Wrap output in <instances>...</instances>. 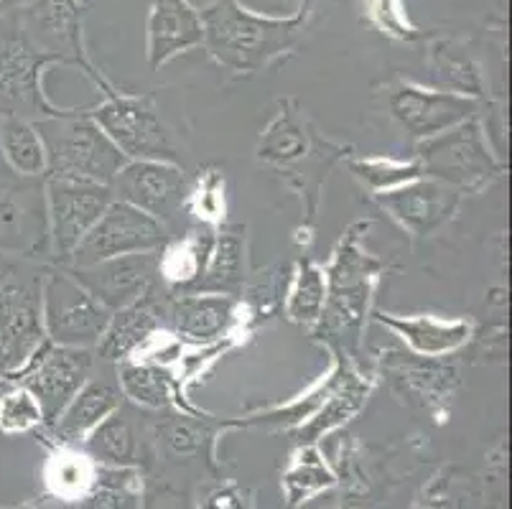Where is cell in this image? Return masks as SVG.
Wrapping results in <instances>:
<instances>
[{"label": "cell", "mask_w": 512, "mask_h": 509, "mask_svg": "<svg viewBox=\"0 0 512 509\" xmlns=\"http://www.w3.org/2000/svg\"><path fill=\"white\" fill-rule=\"evenodd\" d=\"M370 222L352 224L347 235L334 252L332 265L327 273V301L321 308L319 321L314 324V339L327 344L332 354H342L347 359L360 357L362 331H365L367 314L375 283L383 273V263L360 247V232L367 230Z\"/></svg>", "instance_id": "cell-1"}, {"label": "cell", "mask_w": 512, "mask_h": 509, "mask_svg": "<svg viewBox=\"0 0 512 509\" xmlns=\"http://www.w3.org/2000/svg\"><path fill=\"white\" fill-rule=\"evenodd\" d=\"M344 151L347 148L334 146L332 140L324 138L293 100L278 102L276 118L265 128L258 143L260 161L281 171L288 184L309 199V222L316 217L321 186L334 163L347 156Z\"/></svg>", "instance_id": "cell-2"}, {"label": "cell", "mask_w": 512, "mask_h": 509, "mask_svg": "<svg viewBox=\"0 0 512 509\" xmlns=\"http://www.w3.org/2000/svg\"><path fill=\"white\" fill-rule=\"evenodd\" d=\"M304 16L268 18L245 11L235 0H220L202 13L209 54L232 72H260L288 51L301 31Z\"/></svg>", "instance_id": "cell-3"}, {"label": "cell", "mask_w": 512, "mask_h": 509, "mask_svg": "<svg viewBox=\"0 0 512 509\" xmlns=\"http://www.w3.org/2000/svg\"><path fill=\"white\" fill-rule=\"evenodd\" d=\"M46 148V176L49 179L113 184L115 174L128 158L113 146L95 120L77 112H59L36 125Z\"/></svg>", "instance_id": "cell-4"}, {"label": "cell", "mask_w": 512, "mask_h": 509, "mask_svg": "<svg viewBox=\"0 0 512 509\" xmlns=\"http://www.w3.org/2000/svg\"><path fill=\"white\" fill-rule=\"evenodd\" d=\"M416 158L423 176L441 181L459 194H477L505 171V163L492 151L477 115L434 138L418 140Z\"/></svg>", "instance_id": "cell-5"}, {"label": "cell", "mask_w": 512, "mask_h": 509, "mask_svg": "<svg viewBox=\"0 0 512 509\" xmlns=\"http://www.w3.org/2000/svg\"><path fill=\"white\" fill-rule=\"evenodd\" d=\"M41 316L46 339L57 347L95 349L113 311H107L82 283L64 268L44 270Z\"/></svg>", "instance_id": "cell-6"}, {"label": "cell", "mask_w": 512, "mask_h": 509, "mask_svg": "<svg viewBox=\"0 0 512 509\" xmlns=\"http://www.w3.org/2000/svg\"><path fill=\"white\" fill-rule=\"evenodd\" d=\"M44 273H0V377L11 380L46 342L41 316Z\"/></svg>", "instance_id": "cell-7"}, {"label": "cell", "mask_w": 512, "mask_h": 509, "mask_svg": "<svg viewBox=\"0 0 512 509\" xmlns=\"http://www.w3.org/2000/svg\"><path fill=\"white\" fill-rule=\"evenodd\" d=\"M90 118L128 161H179V151L151 97L107 90L105 102L90 112Z\"/></svg>", "instance_id": "cell-8"}, {"label": "cell", "mask_w": 512, "mask_h": 509, "mask_svg": "<svg viewBox=\"0 0 512 509\" xmlns=\"http://www.w3.org/2000/svg\"><path fill=\"white\" fill-rule=\"evenodd\" d=\"M377 364L395 398L428 418L449 420L451 403L459 390V370L454 362L403 349H383Z\"/></svg>", "instance_id": "cell-9"}, {"label": "cell", "mask_w": 512, "mask_h": 509, "mask_svg": "<svg viewBox=\"0 0 512 509\" xmlns=\"http://www.w3.org/2000/svg\"><path fill=\"white\" fill-rule=\"evenodd\" d=\"M169 242L166 227L151 214L113 199L95 227L74 247L69 268H90L102 260L133 255V252H158Z\"/></svg>", "instance_id": "cell-10"}, {"label": "cell", "mask_w": 512, "mask_h": 509, "mask_svg": "<svg viewBox=\"0 0 512 509\" xmlns=\"http://www.w3.org/2000/svg\"><path fill=\"white\" fill-rule=\"evenodd\" d=\"M95 354L92 349L57 347L46 339L21 372L8 382L26 387L39 400L46 426H54L72 398L90 380Z\"/></svg>", "instance_id": "cell-11"}, {"label": "cell", "mask_w": 512, "mask_h": 509, "mask_svg": "<svg viewBox=\"0 0 512 509\" xmlns=\"http://www.w3.org/2000/svg\"><path fill=\"white\" fill-rule=\"evenodd\" d=\"M44 191L49 212V245L59 260H69L74 247L115 199L113 189L90 181L46 179Z\"/></svg>", "instance_id": "cell-12"}, {"label": "cell", "mask_w": 512, "mask_h": 509, "mask_svg": "<svg viewBox=\"0 0 512 509\" xmlns=\"http://www.w3.org/2000/svg\"><path fill=\"white\" fill-rule=\"evenodd\" d=\"M385 105H388L390 118L416 140L434 138V135L474 118L479 110L477 100L441 92L436 87L431 90V87H421L416 82L393 84L385 95Z\"/></svg>", "instance_id": "cell-13"}, {"label": "cell", "mask_w": 512, "mask_h": 509, "mask_svg": "<svg viewBox=\"0 0 512 509\" xmlns=\"http://www.w3.org/2000/svg\"><path fill=\"white\" fill-rule=\"evenodd\" d=\"M110 189L115 199L151 214L161 224L174 219L189 196L184 171L169 161H125Z\"/></svg>", "instance_id": "cell-14"}, {"label": "cell", "mask_w": 512, "mask_h": 509, "mask_svg": "<svg viewBox=\"0 0 512 509\" xmlns=\"http://www.w3.org/2000/svg\"><path fill=\"white\" fill-rule=\"evenodd\" d=\"M49 242V212L46 191L23 179L0 184V252L31 258L46 250Z\"/></svg>", "instance_id": "cell-15"}, {"label": "cell", "mask_w": 512, "mask_h": 509, "mask_svg": "<svg viewBox=\"0 0 512 509\" xmlns=\"http://www.w3.org/2000/svg\"><path fill=\"white\" fill-rule=\"evenodd\" d=\"M375 202L413 237H431L454 219L462 194L441 181L421 176L398 189L375 194Z\"/></svg>", "instance_id": "cell-16"}, {"label": "cell", "mask_w": 512, "mask_h": 509, "mask_svg": "<svg viewBox=\"0 0 512 509\" xmlns=\"http://www.w3.org/2000/svg\"><path fill=\"white\" fill-rule=\"evenodd\" d=\"M161 252V250H158ZM158 252H133L102 260L90 268H64L87 288L107 311H118L138 301L158 283Z\"/></svg>", "instance_id": "cell-17"}, {"label": "cell", "mask_w": 512, "mask_h": 509, "mask_svg": "<svg viewBox=\"0 0 512 509\" xmlns=\"http://www.w3.org/2000/svg\"><path fill=\"white\" fill-rule=\"evenodd\" d=\"M166 303L169 293H158L153 286L138 301L113 311L102 339L97 342V354L107 362L133 359L148 342H153L166 329Z\"/></svg>", "instance_id": "cell-18"}, {"label": "cell", "mask_w": 512, "mask_h": 509, "mask_svg": "<svg viewBox=\"0 0 512 509\" xmlns=\"http://www.w3.org/2000/svg\"><path fill=\"white\" fill-rule=\"evenodd\" d=\"M57 59L62 62L57 54H36L21 36H0V97L34 107L49 118L64 112L41 97V69Z\"/></svg>", "instance_id": "cell-19"}, {"label": "cell", "mask_w": 512, "mask_h": 509, "mask_svg": "<svg viewBox=\"0 0 512 509\" xmlns=\"http://www.w3.org/2000/svg\"><path fill=\"white\" fill-rule=\"evenodd\" d=\"M375 321L406 342L408 352L421 357H449L474 339V324L467 319H436V316H398L375 311Z\"/></svg>", "instance_id": "cell-20"}, {"label": "cell", "mask_w": 512, "mask_h": 509, "mask_svg": "<svg viewBox=\"0 0 512 509\" xmlns=\"http://www.w3.org/2000/svg\"><path fill=\"white\" fill-rule=\"evenodd\" d=\"M334 359H337V367H334V385L332 390H329L327 400L314 410L311 418H306V423H301L299 431L293 433L301 446H311V443L319 441L324 433L344 426L349 418H355V415L360 413L362 405L370 398L372 380H365L362 375H357V372L349 367V359L342 357V354H334Z\"/></svg>", "instance_id": "cell-21"}, {"label": "cell", "mask_w": 512, "mask_h": 509, "mask_svg": "<svg viewBox=\"0 0 512 509\" xmlns=\"http://www.w3.org/2000/svg\"><path fill=\"white\" fill-rule=\"evenodd\" d=\"M237 314V298L222 293H169L166 324L189 342L220 339Z\"/></svg>", "instance_id": "cell-22"}, {"label": "cell", "mask_w": 512, "mask_h": 509, "mask_svg": "<svg viewBox=\"0 0 512 509\" xmlns=\"http://www.w3.org/2000/svg\"><path fill=\"white\" fill-rule=\"evenodd\" d=\"M204 41L202 16L189 0H153L148 21V59L158 69L176 54L197 49Z\"/></svg>", "instance_id": "cell-23"}, {"label": "cell", "mask_w": 512, "mask_h": 509, "mask_svg": "<svg viewBox=\"0 0 512 509\" xmlns=\"http://www.w3.org/2000/svg\"><path fill=\"white\" fill-rule=\"evenodd\" d=\"M120 405H123V392H120L118 385L107 380H87L82 390L72 398V403L59 415L57 423L51 426L54 438L59 443L79 446Z\"/></svg>", "instance_id": "cell-24"}, {"label": "cell", "mask_w": 512, "mask_h": 509, "mask_svg": "<svg viewBox=\"0 0 512 509\" xmlns=\"http://www.w3.org/2000/svg\"><path fill=\"white\" fill-rule=\"evenodd\" d=\"M214 230L209 224H199L186 237L166 242L158 252V280H164L171 293H189L202 278L214 247Z\"/></svg>", "instance_id": "cell-25"}, {"label": "cell", "mask_w": 512, "mask_h": 509, "mask_svg": "<svg viewBox=\"0 0 512 509\" xmlns=\"http://www.w3.org/2000/svg\"><path fill=\"white\" fill-rule=\"evenodd\" d=\"M222 423H207L204 415L176 413L171 418L158 420L153 428V446L156 454L169 461L181 459H207L212 464L214 433L220 431Z\"/></svg>", "instance_id": "cell-26"}, {"label": "cell", "mask_w": 512, "mask_h": 509, "mask_svg": "<svg viewBox=\"0 0 512 509\" xmlns=\"http://www.w3.org/2000/svg\"><path fill=\"white\" fill-rule=\"evenodd\" d=\"M118 387L123 398L130 403L141 405L148 410H184V413H197V410L186 408L179 398V387L169 377L164 367L153 362H138V359H123L118 362Z\"/></svg>", "instance_id": "cell-27"}, {"label": "cell", "mask_w": 512, "mask_h": 509, "mask_svg": "<svg viewBox=\"0 0 512 509\" xmlns=\"http://www.w3.org/2000/svg\"><path fill=\"white\" fill-rule=\"evenodd\" d=\"M95 464L100 466H130L138 469L143 464V443L138 426L125 410L107 415L100 426L79 443Z\"/></svg>", "instance_id": "cell-28"}, {"label": "cell", "mask_w": 512, "mask_h": 509, "mask_svg": "<svg viewBox=\"0 0 512 509\" xmlns=\"http://www.w3.org/2000/svg\"><path fill=\"white\" fill-rule=\"evenodd\" d=\"M428 69H431V79L436 82V90L441 92L479 102L487 90L477 59L459 41H436L428 54Z\"/></svg>", "instance_id": "cell-29"}, {"label": "cell", "mask_w": 512, "mask_h": 509, "mask_svg": "<svg viewBox=\"0 0 512 509\" xmlns=\"http://www.w3.org/2000/svg\"><path fill=\"white\" fill-rule=\"evenodd\" d=\"M242 278H245V237L240 227H235L214 237L207 268L189 293H222L235 298Z\"/></svg>", "instance_id": "cell-30"}, {"label": "cell", "mask_w": 512, "mask_h": 509, "mask_svg": "<svg viewBox=\"0 0 512 509\" xmlns=\"http://www.w3.org/2000/svg\"><path fill=\"white\" fill-rule=\"evenodd\" d=\"M97 464L87 456L82 446L74 443H59L51 451L49 461H46V487L54 497L62 502H79L90 492L92 482H95Z\"/></svg>", "instance_id": "cell-31"}, {"label": "cell", "mask_w": 512, "mask_h": 509, "mask_svg": "<svg viewBox=\"0 0 512 509\" xmlns=\"http://www.w3.org/2000/svg\"><path fill=\"white\" fill-rule=\"evenodd\" d=\"M0 153L21 179L46 176V148L39 130L21 115H3L0 120Z\"/></svg>", "instance_id": "cell-32"}, {"label": "cell", "mask_w": 512, "mask_h": 509, "mask_svg": "<svg viewBox=\"0 0 512 509\" xmlns=\"http://www.w3.org/2000/svg\"><path fill=\"white\" fill-rule=\"evenodd\" d=\"M141 471L130 466H100L90 492L79 499V509H141Z\"/></svg>", "instance_id": "cell-33"}, {"label": "cell", "mask_w": 512, "mask_h": 509, "mask_svg": "<svg viewBox=\"0 0 512 509\" xmlns=\"http://www.w3.org/2000/svg\"><path fill=\"white\" fill-rule=\"evenodd\" d=\"M334 484H337V476L329 469L327 461L321 459L319 448L311 443V446H301L299 454L293 456L291 466L283 474L281 487L286 494V502L296 507V504L309 502L324 489H332Z\"/></svg>", "instance_id": "cell-34"}, {"label": "cell", "mask_w": 512, "mask_h": 509, "mask_svg": "<svg viewBox=\"0 0 512 509\" xmlns=\"http://www.w3.org/2000/svg\"><path fill=\"white\" fill-rule=\"evenodd\" d=\"M327 301V273L314 260L304 258L296 265L291 291L286 298V314L293 324L314 326Z\"/></svg>", "instance_id": "cell-35"}, {"label": "cell", "mask_w": 512, "mask_h": 509, "mask_svg": "<svg viewBox=\"0 0 512 509\" xmlns=\"http://www.w3.org/2000/svg\"><path fill=\"white\" fill-rule=\"evenodd\" d=\"M416 509H479V484L467 469L446 466L431 479Z\"/></svg>", "instance_id": "cell-36"}, {"label": "cell", "mask_w": 512, "mask_h": 509, "mask_svg": "<svg viewBox=\"0 0 512 509\" xmlns=\"http://www.w3.org/2000/svg\"><path fill=\"white\" fill-rule=\"evenodd\" d=\"M347 166L355 174V179L362 181L375 194L398 189V186L423 176V168L418 163V158H411V161H395V158H349Z\"/></svg>", "instance_id": "cell-37"}, {"label": "cell", "mask_w": 512, "mask_h": 509, "mask_svg": "<svg viewBox=\"0 0 512 509\" xmlns=\"http://www.w3.org/2000/svg\"><path fill=\"white\" fill-rule=\"evenodd\" d=\"M46 426L39 400L26 387L16 385L0 395V433L18 436Z\"/></svg>", "instance_id": "cell-38"}, {"label": "cell", "mask_w": 512, "mask_h": 509, "mask_svg": "<svg viewBox=\"0 0 512 509\" xmlns=\"http://www.w3.org/2000/svg\"><path fill=\"white\" fill-rule=\"evenodd\" d=\"M186 204L194 209L204 224L212 227V222L225 217V181L217 171H207L202 179L197 181L194 189H189Z\"/></svg>", "instance_id": "cell-39"}, {"label": "cell", "mask_w": 512, "mask_h": 509, "mask_svg": "<svg viewBox=\"0 0 512 509\" xmlns=\"http://www.w3.org/2000/svg\"><path fill=\"white\" fill-rule=\"evenodd\" d=\"M367 16L383 34L400 41H416L418 31L411 26L403 0H365Z\"/></svg>", "instance_id": "cell-40"}, {"label": "cell", "mask_w": 512, "mask_h": 509, "mask_svg": "<svg viewBox=\"0 0 512 509\" xmlns=\"http://www.w3.org/2000/svg\"><path fill=\"white\" fill-rule=\"evenodd\" d=\"M194 509H253V494L235 482L212 484L204 489Z\"/></svg>", "instance_id": "cell-41"}, {"label": "cell", "mask_w": 512, "mask_h": 509, "mask_svg": "<svg viewBox=\"0 0 512 509\" xmlns=\"http://www.w3.org/2000/svg\"><path fill=\"white\" fill-rule=\"evenodd\" d=\"M141 509H194L192 494L171 484H153L143 489Z\"/></svg>", "instance_id": "cell-42"}]
</instances>
